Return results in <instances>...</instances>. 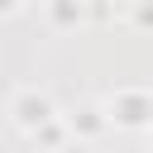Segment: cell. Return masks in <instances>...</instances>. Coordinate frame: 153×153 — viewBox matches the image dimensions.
<instances>
[{"mask_svg":"<svg viewBox=\"0 0 153 153\" xmlns=\"http://www.w3.org/2000/svg\"><path fill=\"white\" fill-rule=\"evenodd\" d=\"M0 10H10V0H0Z\"/></svg>","mask_w":153,"mask_h":153,"instance_id":"cell-3","label":"cell"},{"mask_svg":"<svg viewBox=\"0 0 153 153\" xmlns=\"http://www.w3.org/2000/svg\"><path fill=\"white\" fill-rule=\"evenodd\" d=\"M14 120H19L24 129H38V124H48V120H53V105H48V96H19V105H14Z\"/></svg>","mask_w":153,"mask_h":153,"instance_id":"cell-1","label":"cell"},{"mask_svg":"<svg viewBox=\"0 0 153 153\" xmlns=\"http://www.w3.org/2000/svg\"><path fill=\"white\" fill-rule=\"evenodd\" d=\"M148 115H153V100H143V96H120V105H115L120 124H143Z\"/></svg>","mask_w":153,"mask_h":153,"instance_id":"cell-2","label":"cell"}]
</instances>
